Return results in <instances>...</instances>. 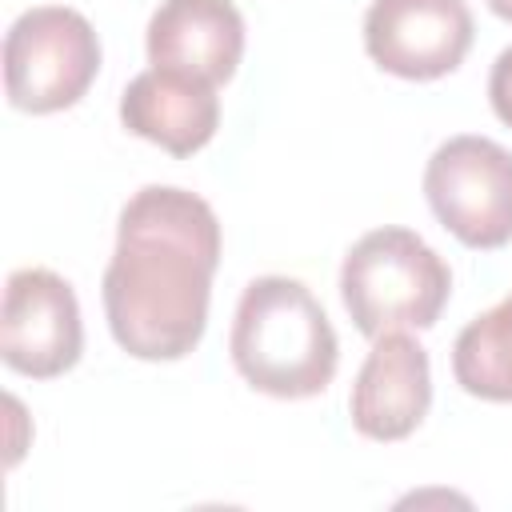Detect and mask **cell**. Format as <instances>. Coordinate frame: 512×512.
Returning a JSON list of instances; mask_svg holds the SVG:
<instances>
[{
	"label": "cell",
	"instance_id": "1",
	"mask_svg": "<svg viewBox=\"0 0 512 512\" xmlns=\"http://www.w3.org/2000/svg\"><path fill=\"white\" fill-rule=\"evenodd\" d=\"M220 220L196 192L148 184L116 224L104 268V312L116 344L136 360H180L208 328Z\"/></svg>",
	"mask_w": 512,
	"mask_h": 512
},
{
	"label": "cell",
	"instance_id": "2",
	"mask_svg": "<svg viewBox=\"0 0 512 512\" xmlns=\"http://www.w3.org/2000/svg\"><path fill=\"white\" fill-rule=\"evenodd\" d=\"M236 372L268 396L304 400L332 384L340 344L320 300L292 276H260L244 288L228 336Z\"/></svg>",
	"mask_w": 512,
	"mask_h": 512
},
{
	"label": "cell",
	"instance_id": "3",
	"mask_svg": "<svg viewBox=\"0 0 512 512\" xmlns=\"http://www.w3.org/2000/svg\"><path fill=\"white\" fill-rule=\"evenodd\" d=\"M452 272L412 228L364 232L340 268V296L364 336L432 328L448 304Z\"/></svg>",
	"mask_w": 512,
	"mask_h": 512
},
{
	"label": "cell",
	"instance_id": "4",
	"mask_svg": "<svg viewBox=\"0 0 512 512\" xmlns=\"http://www.w3.org/2000/svg\"><path fill=\"white\" fill-rule=\"evenodd\" d=\"M96 68L100 40L76 8H28L4 36V88L20 112L44 116L72 108L96 80Z\"/></svg>",
	"mask_w": 512,
	"mask_h": 512
},
{
	"label": "cell",
	"instance_id": "5",
	"mask_svg": "<svg viewBox=\"0 0 512 512\" xmlns=\"http://www.w3.org/2000/svg\"><path fill=\"white\" fill-rule=\"evenodd\" d=\"M424 196L436 220L468 248L512 240V152L488 136L444 140L424 168Z\"/></svg>",
	"mask_w": 512,
	"mask_h": 512
},
{
	"label": "cell",
	"instance_id": "6",
	"mask_svg": "<svg viewBox=\"0 0 512 512\" xmlns=\"http://www.w3.org/2000/svg\"><path fill=\"white\" fill-rule=\"evenodd\" d=\"M84 328L80 304L64 276L52 268H16L4 284L0 356L12 372L52 380L80 360Z\"/></svg>",
	"mask_w": 512,
	"mask_h": 512
},
{
	"label": "cell",
	"instance_id": "7",
	"mask_svg": "<svg viewBox=\"0 0 512 512\" xmlns=\"http://www.w3.org/2000/svg\"><path fill=\"white\" fill-rule=\"evenodd\" d=\"M472 32L464 0H372L364 16L368 56L404 80H436L460 68Z\"/></svg>",
	"mask_w": 512,
	"mask_h": 512
},
{
	"label": "cell",
	"instance_id": "8",
	"mask_svg": "<svg viewBox=\"0 0 512 512\" xmlns=\"http://www.w3.org/2000/svg\"><path fill=\"white\" fill-rule=\"evenodd\" d=\"M432 404L428 352L404 332H380L348 396L352 428L368 440H404L420 428Z\"/></svg>",
	"mask_w": 512,
	"mask_h": 512
},
{
	"label": "cell",
	"instance_id": "9",
	"mask_svg": "<svg viewBox=\"0 0 512 512\" xmlns=\"http://www.w3.org/2000/svg\"><path fill=\"white\" fill-rule=\"evenodd\" d=\"M244 56V16L232 0H160L148 20L152 68L224 84Z\"/></svg>",
	"mask_w": 512,
	"mask_h": 512
},
{
	"label": "cell",
	"instance_id": "10",
	"mask_svg": "<svg viewBox=\"0 0 512 512\" xmlns=\"http://www.w3.org/2000/svg\"><path fill=\"white\" fill-rule=\"evenodd\" d=\"M120 120L128 132L160 144L172 156L200 152L216 124H220V96L216 84L172 72V68H148L128 80L120 96Z\"/></svg>",
	"mask_w": 512,
	"mask_h": 512
},
{
	"label": "cell",
	"instance_id": "11",
	"mask_svg": "<svg viewBox=\"0 0 512 512\" xmlns=\"http://www.w3.org/2000/svg\"><path fill=\"white\" fill-rule=\"evenodd\" d=\"M452 372L468 396L512 400V292L464 324L452 344Z\"/></svg>",
	"mask_w": 512,
	"mask_h": 512
},
{
	"label": "cell",
	"instance_id": "12",
	"mask_svg": "<svg viewBox=\"0 0 512 512\" xmlns=\"http://www.w3.org/2000/svg\"><path fill=\"white\" fill-rule=\"evenodd\" d=\"M488 100H492V112L512 128V48H504L488 72Z\"/></svg>",
	"mask_w": 512,
	"mask_h": 512
},
{
	"label": "cell",
	"instance_id": "13",
	"mask_svg": "<svg viewBox=\"0 0 512 512\" xmlns=\"http://www.w3.org/2000/svg\"><path fill=\"white\" fill-rule=\"evenodd\" d=\"M488 8H492L500 20H508V24H512V0H488Z\"/></svg>",
	"mask_w": 512,
	"mask_h": 512
}]
</instances>
